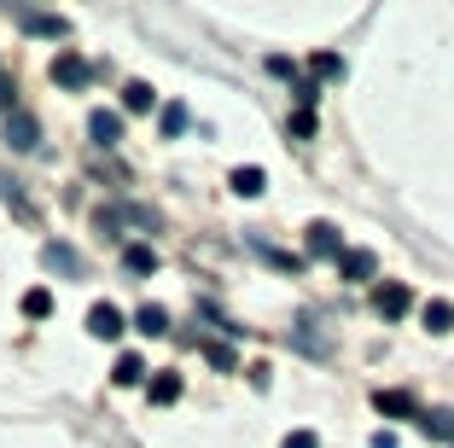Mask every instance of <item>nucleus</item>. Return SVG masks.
<instances>
[{
  "label": "nucleus",
  "instance_id": "f257e3e1",
  "mask_svg": "<svg viewBox=\"0 0 454 448\" xmlns=\"http://www.w3.org/2000/svg\"><path fill=\"white\" fill-rule=\"evenodd\" d=\"M373 309H379V315H385V320H402V315H408V309H414V291L402 286V279H385V286L373 291Z\"/></svg>",
  "mask_w": 454,
  "mask_h": 448
},
{
  "label": "nucleus",
  "instance_id": "f03ea898",
  "mask_svg": "<svg viewBox=\"0 0 454 448\" xmlns=\"http://www.w3.org/2000/svg\"><path fill=\"white\" fill-rule=\"evenodd\" d=\"M53 82H59V88H82V82H88V59L65 47V53L53 59Z\"/></svg>",
  "mask_w": 454,
  "mask_h": 448
},
{
  "label": "nucleus",
  "instance_id": "7ed1b4c3",
  "mask_svg": "<svg viewBox=\"0 0 454 448\" xmlns=\"http://www.w3.org/2000/svg\"><path fill=\"white\" fill-rule=\"evenodd\" d=\"M6 140H12L18 152H35V140H41L35 117H29V111H12V117H6Z\"/></svg>",
  "mask_w": 454,
  "mask_h": 448
},
{
  "label": "nucleus",
  "instance_id": "20e7f679",
  "mask_svg": "<svg viewBox=\"0 0 454 448\" xmlns=\"http://www.w3.org/2000/svg\"><path fill=\"white\" fill-rule=\"evenodd\" d=\"M309 256H344V239H338L333 222H315V227H309Z\"/></svg>",
  "mask_w": 454,
  "mask_h": 448
},
{
  "label": "nucleus",
  "instance_id": "39448f33",
  "mask_svg": "<svg viewBox=\"0 0 454 448\" xmlns=\"http://www.w3.org/2000/svg\"><path fill=\"white\" fill-rule=\"evenodd\" d=\"M88 332H94V338H122V315L111 303H94L88 309Z\"/></svg>",
  "mask_w": 454,
  "mask_h": 448
},
{
  "label": "nucleus",
  "instance_id": "423d86ee",
  "mask_svg": "<svg viewBox=\"0 0 454 448\" xmlns=\"http://www.w3.org/2000/svg\"><path fill=\"white\" fill-rule=\"evenodd\" d=\"M373 408L390 413V420H414V396H408V390H379V396H373Z\"/></svg>",
  "mask_w": 454,
  "mask_h": 448
},
{
  "label": "nucleus",
  "instance_id": "0eeeda50",
  "mask_svg": "<svg viewBox=\"0 0 454 448\" xmlns=\"http://www.w3.org/2000/svg\"><path fill=\"white\" fill-rule=\"evenodd\" d=\"M88 134H94L99 145H117L122 140V117L117 111H94V117H88Z\"/></svg>",
  "mask_w": 454,
  "mask_h": 448
},
{
  "label": "nucleus",
  "instance_id": "6e6552de",
  "mask_svg": "<svg viewBox=\"0 0 454 448\" xmlns=\"http://www.w3.org/2000/svg\"><path fill=\"white\" fill-rule=\"evenodd\" d=\"M41 263L53 268V274H82V256L70 251V245H47V251H41Z\"/></svg>",
  "mask_w": 454,
  "mask_h": 448
},
{
  "label": "nucleus",
  "instance_id": "1a4fd4ad",
  "mask_svg": "<svg viewBox=\"0 0 454 448\" xmlns=\"http://www.w3.org/2000/svg\"><path fill=\"white\" fill-rule=\"evenodd\" d=\"M18 24H24L29 35H53V41H59V35H65V29H70L65 18H47V12H18Z\"/></svg>",
  "mask_w": 454,
  "mask_h": 448
},
{
  "label": "nucleus",
  "instance_id": "9d476101",
  "mask_svg": "<svg viewBox=\"0 0 454 448\" xmlns=\"http://www.w3.org/2000/svg\"><path fill=\"white\" fill-rule=\"evenodd\" d=\"M338 268H344V279H373V251H344L338 256Z\"/></svg>",
  "mask_w": 454,
  "mask_h": 448
},
{
  "label": "nucleus",
  "instance_id": "9b49d317",
  "mask_svg": "<svg viewBox=\"0 0 454 448\" xmlns=\"http://www.w3.org/2000/svg\"><path fill=\"white\" fill-rule=\"evenodd\" d=\"M134 326L146 332V338H163V332H169V315H163L158 303H146V309H140V315H134Z\"/></svg>",
  "mask_w": 454,
  "mask_h": 448
},
{
  "label": "nucleus",
  "instance_id": "f8f14e48",
  "mask_svg": "<svg viewBox=\"0 0 454 448\" xmlns=\"http://www.w3.org/2000/svg\"><path fill=\"white\" fill-rule=\"evenodd\" d=\"M24 315H29V320H47V315H53V291H47V286L24 291Z\"/></svg>",
  "mask_w": 454,
  "mask_h": 448
},
{
  "label": "nucleus",
  "instance_id": "ddd939ff",
  "mask_svg": "<svg viewBox=\"0 0 454 448\" xmlns=\"http://www.w3.org/2000/svg\"><path fill=\"white\" fill-rule=\"evenodd\" d=\"M146 396L152 402H175V396H181V373H158V379L146 384Z\"/></svg>",
  "mask_w": 454,
  "mask_h": 448
},
{
  "label": "nucleus",
  "instance_id": "4468645a",
  "mask_svg": "<svg viewBox=\"0 0 454 448\" xmlns=\"http://www.w3.org/2000/svg\"><path fill=\"white\" fill-rule=\"evenodd\" d=\"M122 106H129V111H152V106H158V93H152L146 82H129V88H122Z\"/></svg>",
  "mask_w": 454,
  "mask_h": 448
},
{
  "label": "nucleus",
  "instance_id": "2eb2a0df",
  "mask_svg": "<svg viewBox=\"0 0 454 448\" xmlns=\"http://www.w3.org/2000/svg\"><path fill=\"white\" fill-rule=\"evenodd\" d=\"M262 186H268L262 169H233V193H239V198H256Z\"/></svg>",
  "mask_w": 454,
  "mask_h": 448
},
{
  "label": "nucleus",
  "instance_id": "dca6fc26",
  "mask_svg": "<svg viewBox=\"0 0 454 448\" xmlns=\"http://www.w3.org/2000/svg\"><path fill=\"white\" fill-rule=\"evenodd\" d=\"M122 263H129V274H152V268H158V256H152V245H129V251H122Z\"/></svg>",
  "mask_w": 454,
  "mask_h": 448
},
{
  "label": "nucleus",
  "instance_id": "f3484780",
  "mask_svg": "<svg viewBox=\"0 0 454 448\" xmlns=\"http://www.w3.org/2000/svg\"><path fill=\"white\" fill-rule=\"evenodd\" d=\"M419 425H426V436H442V443H449V436H454V413H449V408L426 413V420H419Z\"/></svg>",
  "mask_w": 454,
  "mask_h": 448
},
{
  "label": "nucleus",
  "instance_id": "a211bd4d",
  "mask_svg": "<svg viewBox=\"0 0 454 448\" xmlns=\"http://www.w3.org/2000/svg\"><path fill=\"white\" fill-rule=\"evenodd\" d=\"M111 379H117V384H140V379H146V361H140V356H122Z\"/></svg>",
  "mask_w": 454,
  "mask_h": 448
},
{
  "label": "nucleus",
  "instance_id": "6ab92c4d",
  "mask_svg": "<svg viewBox=\"0 0 454 448\" xmlns=\"http://www.w3.org/2000/svg\"><path fill=\"white\" fill-rule=\"evenodd\" d=\"M426 326H431V332H449V326H454V309H449V303H426Z\"/></svg>",
  "mask_w": 454,
  "mask_h": 448
},
{
  "label": "nucleus",
  "instance_id": "aec40b11",
  "mask_svg": "<svg viewBox=\"0 0 454 448\" xmlns=\"http://www.w3.org/2000/svg\"><path fill=\"white\" fill-rule=\"evenodd\" d=\"M204 356H210V361H215V367H222V373H233V367H239V361H233V350H227V343H204Z\"/></svg>",
  "mask_w": 454,
  "mask_h": 448
},
{
  "label": "nucleus",
  "instance_id": "412c9836",
  "mask_svg": "<svg viewBox=\"0 0 454 448\" xmlns=\"http://www.w3.org/2000/svg\"><path fill=\"white\" fill-rule=\"evenodd\" d=\"M187 129V106H163V134H181Z\"/></svg>",
  "mask_w": 454,
  "mask_h": 448
},
{
  "label": "nucleus",
  "instance_id": "4be33fe9",
  "mask_svg": "<svg viewBox=\"0 0 454 448\" xmlns=\"http://www.w3.org/2000/svg\"><path fill=\"white\" fill-rule=\"evenodd\" d=\"M315 76H344V59L338 53H315Z\"/></svg>",
  "mask_w": 454,
  "mask_h": 448
},
{
  "label": "nucleus",
  "instance_id": "5701e85b",
  "mask_svg": "<svg viewBox=\"0 0 454 448\" xmlns=\"http://www.w3.org/2000/svg\"><path fill=\"white\" fill-rule=\"evenodd\" d=\"M292 134H297V140H309V134H315V111H297V117H292Z\"/></svg>",
  "mask_w": 454,
  "mask_h": 448
},
{
  "label": "nucleus",
  "instance_id": "b1692460",
  "mask_svg": "<svg viewBox=\"0 0 454 448\" xmlns=\"http://www.w3.org/2000/svg\"><path fill=\"white\" fill-rule=\"evenodd\" d=\"M280 448H321V436H315V431H292Z\"/></svg>",
  "mask_w": 454,
  "mask_h": 448
}]
</instances>
